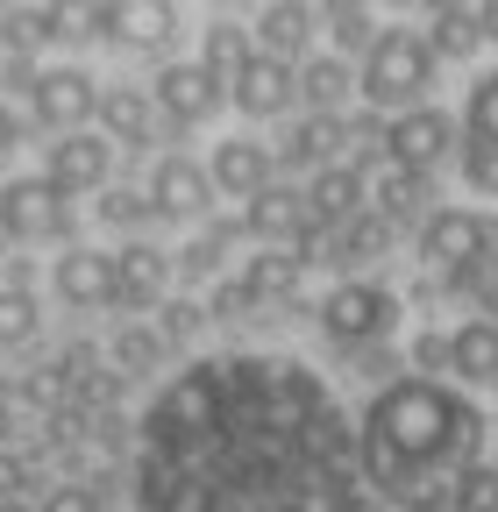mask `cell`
I'll return each instance as SVG.
<instances>
[{
    "label": "cell",
    "mask_w": 498,
    "mask_h": 512,
    "mask_svg": "<svg viewBox=\"0 0 498 512\" xmlns=\"http://www.w3.org/2000/svg\"><path fill=\"white\" fill-rule=\"evenodd\" d=\"M477 448H484L477 399L442 377H420V370L378 384V399L356 420L363 484L385 491L399 512H449V491L477 463Z\"/></svg>",
    "instance_id": "obj_1"
},
{
    "label": "cell",
    "mask_w": 498,
    "mask_h": 512,
    "mask_svg": "<svg viewBox=\"0 0 498 512\" xmlns=\"http://www.w3.org/2000/svg\"><path fill=\"white\" fill-rule=\"evenodd\" d=\"M434 79H442V57H434L427 29H406V22H385L370 36V50L356 57V100L370 114H399V107L434 100Z\"/></svg>",
    "instance_id": "obj_2"
},
{
    "label": "cell",
    "mask_w": 498,
    "mask_h": 512,
    "mask_svg": "<svg viewBox=\"0 0 498 512\" xmlns=\"http://www.w3.org/2000/svg\"><path fill=\"white\" fill-rule=\"evenodd\" d=\"M399 292L378 285V278H342L321 306H314V328L335 356H378L392 335H399Z\"/></svg>",
    "instance_id": "obj_3"
},
{
    "label": "cell",
    "mask_w": 498,
    "mask_h": 512,
    "mask_svg": "<svg viewBox=\"0 0 498 512\" xmlns=\"http://www.w3.org/2000/svg\"><path fill=\"white\" fill-rule=\"evenodd\" d=\"M456 150H463V121H456L449 107L420 100V107H399V114H385V136H378V164H385V171L442 178V171L456 164Z\"/></svg>",
    "instance_id": "obj_4"
},
{
    "label": "cell",
    "mask_w": 498,
    "mask_h": 512,
    "mask_svg": "<svg viewBox=\"0 0 498 512\" xmlns=\"http://www.w3.org/2000/svg\"><path fill=\"white\" fill-rule=\"evenodd\" d=\"M221 413H228V370H185L150 406V441L164 448V456H178V448H193L200 434H214Z\"/></svg>",
    "instance_id": "obj_5"
},
{
    "label": "cell",
    "mask_w": 498,
    "mask_h": 512,
    "mask_svg": "<svg viewBox=\"0 0 498 512\" xmlns=\"http://www.w3.org/2000/svg\"><path fill=\"white\" fill-rule=\"evenodd\" d=\"M29 100V121L43 136H65V128H86L93 107H100V79L79 72V64H36V79L22 86Z\"/></svg>",
    "instance_id": "obj_6"
},
{
    "label": "cell",
    "mask_w": 498,
    "mask_h": 512,
    "mask_svg": "<svg viewBox=\"0 0 498 512\" xmlns=\"http://www.w3.org/2000/svg\"><path fill=\"white\" fill-rule=\"evenodd\" d=\"M72 192H57L43 171L36 178H8L0 185V235L8 242H65L72 235Z\"/></svg>",
    "instance_id": "obj_7"
},
{
    "label": "cell",
    "mask_w": 498,
    "mask_h": 512,
    "mask_svg": "<svg viewBox=\"0 0 498 512\" xmlns=\"http://www.w3.org/2000/svg\"><path fill=\"white\" fill-rule=\"evenodd\" d=\"M150 100H157L164 128H207L214 107L228 100V86L207 72L200 57H164V72L150 79Z\"/></svg>",
    "instance_id": "obj_8"
},
{
    "label": "cell",
    "mask_w": 498,
    "mask_h": 512,
    "mask_svg": "<svg viewBox=\"0 0 498 512\" xmlns=\"http://www.w3.org/2000/svg\"><path fill=\"white\" fill-rule=\"evenodd\" d=\"M228 100L249 121H285L299 107V64L292 57H271V50H249L235 72H228Z\"/></svg>",
    "instance_id": "obj_9"
},
{
    "label": "cell",
    "mask_w": 498,
    "mask_h": 512,
    "mask_svg": "<svg viewBox=\"0 0 498 512\" xmlns=\"http://www.w3.org/2000/svg\"><path fill=\"white\" fill-rule=\"evenodd\" d=\"M50 299H57V306H72V313H107V306H121V285H114V249L65 242V256L50 264Z\"/></svg>",
    "instance_id": "obj_10"
},
{
    "label": "cell",
    "mask_w": 498,
    "mask_h": 512,
    "mask_svg": "<svg viewBox=\"0 0 498 512\" xmlns=\"http://www.w3.org/2000/svg\"><path fill=\"white\" fill-rule=\"evenodd\" d=\"M107 171H114V143L100 136V128H65V136L43 143V178L57 192H72V200L79 192H100Z\"/></svg>",
    "instance_id": "obj_11"
},
{
    "label": "cell",
    "mask_w": 498,
    "mask_h": 512,
    "mask_svg": "<svg viewBox=\"0 0 498 512\" xmlns=\"http://www.w3.org/2000/svg\"><path fill=\"white\" fill-rule=\"evenodd\" d=\"M150 214H164V221H200L221 192H214V178H207V164L200 157H185V150H164L157 164H150Z\"/></svg>",
    "instance_id": "obj_12"
},
{
    "label": "cell",
    "mask_w": 498,
    "mask_h": 512,
    "mask_svg": "<svg viewBox=\"0 0 498 512\" xmlns=\"http://www.w3.org/2000/svg\"><path fill=\"white\" fill-rule=\"evenodd\" d=\"M100 36L121 50H171L178 43V0H100Z\"/></svg>",
    "instance_id": "obj_13"
},
{
    "label": "cell",
    "mask_w": 498,
    "mask_h": 512,
    "mask_svg": "<svg viewBox=\"0 0 498 512\" xmlns=\"http://www.w3.org/2000/svg\"><path fill=\"white\" fill-rule=\"evenodd\" d=\"M93 114H100V136L114 150H150L164 136V114H157L150 86H100V107Z\"/></svg>",
    "instance_id": "obj_14"
},
{
    "label": "cell",
    "mask_w": 498,
    "mask_h": 512,
    "mask_svg": "<svg viewBox=\"0 0 498 512\" xmlns=\"http://www.w3.org/2000/svg\"><path fill=\"white\" fill-rule=\"evenodd\" d=\"M207 178H214L221 200H249L257 185H271V178H278L271 143H264V136H221V143L207 150Z\"/></svg>",
    "instance_id": "obj_15"
},
{
    "label": "cell",
    "mask_w": 498,
    "mask_h": 512,
    "mask_svg": "<svg viewBox=\"0 0 498 512\" xmlns=\"http://www.w3.org/2000/svg\"><path fill=\"white\" fill-rule=\"evenodd\" d=\"M299 200H306V221L328 235V228H342L349 214L370 207V178H363V164H321L314 178H306Z\"/></svg>",
    "instance_id": "obj_16"
},
{
    "label": "cell",
    "mask_w": 498,
    "mask_h": 512,
    "mask_svg": "<svg viewBox=\"0 0 498 512\" xmlns=\"http://www.w3.org/2000/svg\"><path fill=\"white\" fill-rule=\"evenodd\" d=\"M442 370H449L456 392H463V384H498V320H491V313H470V320H456V328H449Z\"/></svg>",
    "instance_id": "obj_17"
},
{
    "label": "cell",
    "mask_w": 498,
    "mask_h": 512,
    "mask_svg": "<svg viewBox=\"0 0 498 512\" xmlns=\"http://www.w3.org/2000/svg\"><path fill=\"white\" fill-rule=\"evenodd\" d=\"M249 36H257V50L299 64L314 50V36H321V15H314V0H264V15L249 22Z\"/></svg>",
    "instance_id": "obj_18"
},
{
    "label": "cell",
    "mask_w": 498,
    "mask_h": 512,
    "mask_svg": "<svg viewBox=\"0 0 498 512\" xmlns=\"http://www.w3.org/2000/svg\"><path fill=\"white\" fill-rule=\"evenodd\" d=\"M114 285H121V306H157L164 285H171V256L143 235H129L114 249Z\"/></svg>",
    "instance_id": "obj_19"
},
{
    "label": "cell",
    "mask_w": 498,
    "mask_h": 512,
    "mask_svg": "<svg viewBox=\"0 0 498 512\" xmlns=\"http://www.w3.org/2000/svg\"><path fill=\"white\" fill-rule=\"evenodd\" d=\"M299 100H306V114H342L356 100V64L335 50H306L299 57Z\"/></svg>",
    "instance_id": "obj_20"
},
{
    "label": "cell",
    "mask_w": 498,
    "mask_h": 512,
    "mask_svg": "<svg viewBox=\"0 0 498 512\" xmlns=\"http://www.w3.org/2000/svg\"><path fill=\"white\" fill-rule=\"evenodd\" d=\"M299 271H306V256H299L292 242H264V256H249V264H242V292H249V306L292 299V292H299Z\"/></svg>",
    "instance_id": "obj_21"
},
{
    "label": "cell",
    "mask_w": 498,
    "mask_h": 512,
    "mask_svg": "<svg viewBox=\"0 0 498 512\" xmlns=\"http://www.w3.org/2000/svg\"><path fill=\"white\" fill-rule=\"evenodd\" d=\"M249 50H257L249 22H228V15H214V22L200 29V64H207V72H214L221 86H228V72H235V64H242Z\"/></svg>",
    "instance_id": "obj_22"
},
{
    "label": "cell",
    "mask_w": 498,
    "mask_h": 512,
    "mask_svg": "<svg viewBox=\"0 0 498 512\" xmlns=\"http://www.w3.org/2000/svg\"><path fill=\"white\" fill-rule=\"evenodd\" d=\"M93 214H100V228H121V235H143V228L157 221V214H150V192H136V185H100Z\"/></svg>",
    "instance_id": "obj_23"
},
{
    "label": "cell",
    "mask_w": 498,
    "mask_h": 512,
    "mask_svg": "<svg viewBox=\"0 0 498 512\" xmlns=\"http://www.w3.org/2000/svg\"><path fill=\"white\" fill-rule=\"evenodd\" d=\"M36 328H43V306H36V292H29V285H0V349H22V342H36Z\"/></svg>",
    "instance_id": "obj_24"
},
{
    "label": "cell",
    "mask_w": 498,
    "mask_h": 512,
    "mask_svg": "<svg viewBox=\"0 0 498 512\" xmlns=\"http://www.w3.org/2000/svg\"><path fill=\"white\" fill-rule=\"evenodd\" d=\"M50 43H93L100 36V0H43Z\"/></svg>",
    "instance_id": "obj_25"
},
{
    "label": "cell",
    "mask_w": 498,
    "mask_h": 512,
    "mask_svg": "<svg viewBox=\"0 0 498 512\" xmlns=\"http://www.w3.org/2000/svg\"><path fill=\"white\" fill-rule=\"evenodd\" d=\"M107 356H114V370H164V356H171V342L157 335V320H150V328H121L114 342H107Z\"/></svg>",
    "instance_id": "obj_26"
},
{
    "label": "cell",
    "mask_w": 498,
    "mask_h": 512,
    "mask_svg": "<svg viewBox=\"0 0 498 512\" xmlns=\"http://www.w3.org/2000/svg\"><path fill=\"white\" fill-rule=\"evenodd\" d=\"M235 235H242V221H221V228H207V235H193V242H185V249L171 256V271H193V278H207V271L221 264V256L235 249Z\"/></svg>",
    "instance_id": "obj_27"
},
{
    "label": "cell",
    "mask_w": 498,
    "mask_h": 512,
    "mask_svg": "<svg viewBox=\"0 0 498 512\" xmlns=\"http://www.w3.org/2000/svg\"><path fill=\"white\" fill-rule=\"evenodd\" d=\"M292 512H356V498H349V477H342V470H314V484H299Z\"/></svg>",
    "instance_id": "obj_28"
},
{
    "label": "cell",
    "mask_w": 498,
    "mask_h": 512,
    "mask_svg": "<svg viewBox=\"0 0 498 512\" xmlns=\"http://www.w3.org/2000/svg\"><path fill=\"white\" fill-rule=\"evenodd\" d=\"M157 335L178 349V342H193L200 335V306L193 299H157Z\"/></svg>",
    "instance_id": "obj_29"
},
{
    "label": "cell",
    "mask_w": 498,
    "mask_h": 512,
    "mask_svg": "<svg viewBox=\"0 0 498 512\" xmlns=\"http://www.w3.org/2000/svg\"><path fill=\"white\" fill-rule=\"evenodd\" d=\"M43 512H100V498H93L86 484H57V491L43 498Z\"/></svg>",
    "instance_id": "obj_30"
},
{
    "label": "cell",
    "mask_w": 498,
    "mask_h": 512,
    "mask_svg": "<svg viewBox=\"0 0 498 512\" xmlns=\"http://www.w3.org/2000/svg\"><path fill=\"white\" fill-rule=\"evenodd\" d=\"M15 143H22V121H15V107H8V100H0V157H8Z\"/></svg>",
    "instance_id": "obj_31"
}]
</instances>
